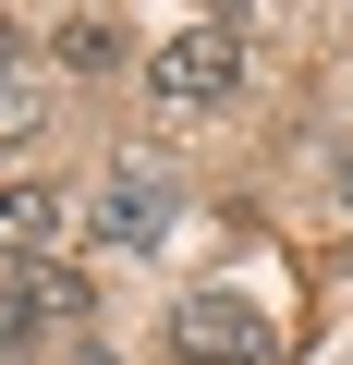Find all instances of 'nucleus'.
Instances as JSON below:
<instances>
[{
    "instance_id": "f257e3e1",
    "label": "nucleus",
    "mask_w": 353,
    "mask_h": 365,
    "mask_svg": "<svg viewBox=\"0 0 353 365\" xmlns=\"http://www.w3.org/2000/svg\"><path fill=\"white\" fill-rule=\"evenodd\" d=\"M232 86H244V37L232 25H183V37L146 49V98L158 110H220Z\"/></svg>"
},
{
    "instance_id": "f03ea898",
    "label": "nucleus",
    "mask_w": 353,
    "mask_h": 365,
    "mask_svg": "<svg viewBox=\"0 0 353 365\" xmlns=\"http://www.w3.org/2000/svg\"><path fill=\"white\" fill-rule=\"evenodd\" d=\"M170 207H183V182H170L158 158H122V170L98 182V195H86V232H98L110 256H146V244L170 232Z\"/></svg>"
},
{
    "instance_id": "7ed1b4c3",
    "label": "nucleus",
    "mask_w": 353,
    "mask_h": 365,
    "mask_svg": "<svg viewBox=\"0 0 353 365\" xmlns=\"http://www.w3.org/2000/svg\"><path fill=\"white\" fill-rule=\"evenodd\" d=\"M170 353L183 365H280V329L256 304H232V292H183L170 304Z\"/></svg>"
},
{
    "instance_id": "20e7f679",
    "label": "nucleus",
    "mask_w": 353,
    "mask_h": 365,
    "mask_svg": "<svg viewBox=\"0 0 353 365\" xmlns=\"http://www.w3.org/2000/svg\"><path fill=\"white\" fill-rule=\"evenodd\" d=\"M73 232H86V207L61 195V182H37V170L0 182V268H37V256H61Z\"/></svg>"
},
{
    "instance_id": "39448f33",
    "label": "nucleus",
    "mask_w": 353,
    "mask_h": 365,
    "mask_svg": "<svg viewBox=\"0 0 353 365\" xmlns=\"http://www.w3.org/2000/svg\"><path fill=\"white\" fill-rule=\"evenodd\" d=\"M61 61H73V73H122V37L86 13V25H61Z\"/></svg>"
},
{
    "instance_id": "423d86ee",
    "label": "nucleus",
    "mask_w": 353,
    "mask_h": 365,
    "mask_svg": "<svg viewBox=\"0 0 353 365\" xmlns=\"http://www.w3.org/2000/svg\"><path fill=\"white\" fill-rule=\"evenodd\" d=\"M25 134H37V86H25V73H0V146H25Z\"/></svg>"
},
{
    "instance_id": "0eeeda50",
    "label": "nucleus",
    "mask_w": 353,
    "mask_h": 365,
    "mask_svg": "<svg viewBox=\"0 0 353 365\" xmlns=\"http://www.w3.org/2000/svg\"><path fill=\"white\" fill-rule=\"evenodd\" d=\"M0 73H13V25H0Z\"/></svg>"
}]
</instances>
